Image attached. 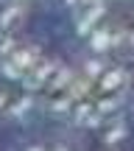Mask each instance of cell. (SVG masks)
<instances>
[{
  "label": "cell",
  "instance_id": "cell-1",
  "mask_svg": "<svg viewBox=\"0 0 134 151\" xmlns=\"http://www.w3.org/2000/svg\"><path fill=\"white\" fill-rule=\"evenodd\" d=\"M0 151H134V0H0Z\"/></svg>",
  "mask_w": 134,
  "mask_h": 151
}]
</instances>
